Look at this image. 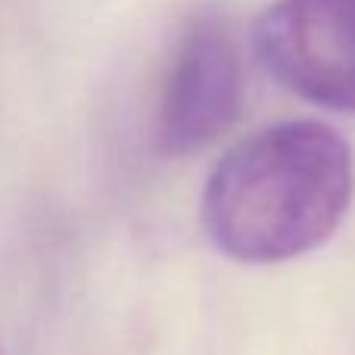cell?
<instances>
[{"instance_id": "obj_1", "label": "cell", "mask_w": 355, "mask_h": 355, "mask_svg": "<svg viewBox=\"0 0 355 355\" xmlns=\"http://www.w3.org/2000/svg\"><path fill=\"white\" fill-rule=\"evenodd\" d=\"M355 190L352 150L321 122H281L221 156L202 190V225L237 262H287L324 243Z\"/></svg>"}, {"instance_id": "obj_2", "label": "cell", "mask_w": 355, "mask_h": 355, "mask_svg": "<svg viewBox=\"0 0 355 355\" xmlns=\"http://www.w3.org/2000/svg\"><path fill=\"white\" fill-rule=\"evenodd\" d=\"M256 53L287 91L355 112V0H277L256 25Z\"/></svg>"}, {"instance_id": "obj_3", "label": "cell", "mask_w": 355, "mask_h": 355, "mask_svg": "<svg viewBox=\"0 0 355 355\" xmlns=\"http://www.w3.org/2000/svg\"><path fill=\"white\" fill-rule=\"evenodd\" d=\"M240 112V62L218 19L190 25L175 50L156 110V144L172 156L221 137Z\"/></svg>"}]
</instances>
